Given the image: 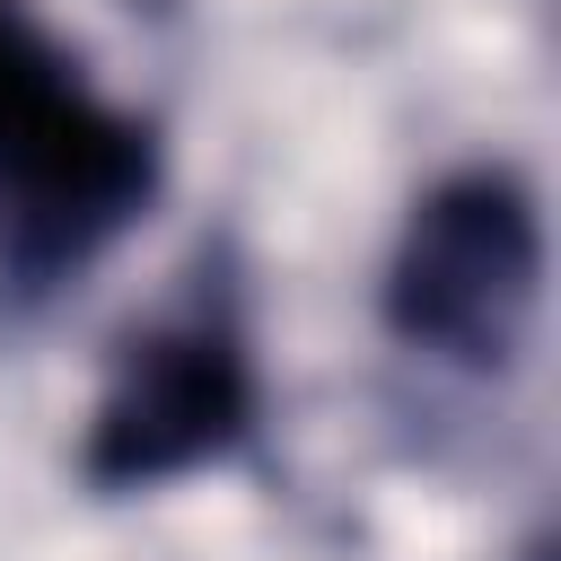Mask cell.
<instances>
[{
    "instance_id": "obj_2",
    "label": "cell",
    "mask_w": 561,
    "mask_h": 561,
    "mask_svg": "<svg viewBox=\"0 0 561 561\" xmlns=\"http://www.w3.org/2000/svg\"><path fill=\"white\" fill-rule=\"evenodd\" d=\"M543 289V219L508 167H465L430 184L386 263V324L412 351L491 368L517 351Z\"/></svg>"
},
{
    "instance_id": "obj_1",
    "label": "cell",
    "mask_w": 561,
    "mask_h": 561,
    "mask_svg": "<svg viewBox=\"0 0 561 561\" xmlns=\"http://www.w3.org/2000/svg\"><path fill=\"white\" fill-rule=\"evenodd\" d=\"M158 193V131L105 105L79 61L0 0V272L53 289L88 272Z\"/></svg>"
},
{
    "instance_id": "obj_3",
    "label": "cell",
    "mask_w": 561,
    "mask_h": 561,
    "mask_svg": "<svg viewBox=\"0 0 561 561\" xmlns=\"http://www.w3.org/2000/svg\"><path fill=\"white\" fill-rule=\"evenodd\" d=\"M254 351L228 307H184L140 324L114 351V377L96 394L79 473L96 491H158L175 473L228 465L254 438Z\"/></svg>"
}]
</instances>
